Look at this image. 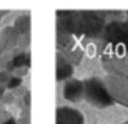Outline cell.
<instances>
[{
  "mask_svg": "<svg viewBox=\"0 0 128 124\" xmlns=\"http://www.w3.org/2000/svg\"><path fill=\"white\" fill-rule=\"evenodd\" d=\"M29 28H30V17L29 15H21L15 21V32H20L21 35H28Z\"/></svg>",
  "mask_w": 128,
  "mask_h": 124,
  "instance_id": "8992f818",
  "label": "cell"
},
{
  "mask_svg": "<svg viewBox=\"0 0 128 124\" xmlns=\"http://www.w3.org/2000/svg\"><path fill=\"white\" fill-rule=\"evenodd\" d=\"M83 96L88 103L96 107H108L114 103V99L109 94L106 85L96 77L83 81Z\"/></svg>",
  "mask_w": 128,
  "mask_h": 124,
  "instance_id": "6da1fadb",
  "label": "cell"
},
{
  "mask_svg": "<svg viewBox=\"0 0 128 124\" xmlns=\"http://www.w3.org/2000/svg\"><path fill=\"white\" fill-rule=\"evenodd\" d=\"M3 102L4 103H11L12 101H14V95L12 94H6V95H3Z\"/></svg>",
  "mask_w": 128,
  "mask_h": 124,
  "instance_id": "30bf717a",
  "label": "cell"
},
{
  "mask_svg": "<svg viewBox=\"0 0 128 124\" xmlns=\"http://www.w3.org/2000/svg\"><path fill=\"white\" fill-rule=\"evenodd\" d=\"M56 124H84V117L74 107L61 106L56 109Z\"/></svg>",
  "mask_w": 128,
  "mask_h": 124,
  "instance_id": "7a4b0ae2",
  "label": "cell"
},
{
  "mask_svg": "<svg viewBox=\"0 0 128 124\" xmlns=\"http://www.w3.org/2000/svg\"><path fill=\"white\" fill-rule=\"evenodd\" d=\"M17 41H18V36H17L15 29H12V28L3 29V32H2V41H0L3 48H12L17 44Z\"/></svg>",
  "mask_w": 128,
  "mask_h": 124,
  "instance_id": "5b68a950",
  "label": "cell"
},
{
  "mask_svg": "<svg viewBox=\"0 0 128 124\" xmlns=\"http://www.w3.org/2000/svg\"><path fill=\"white\" fill-rule=\"evenodd\" d=\"M29 63H30V58L28 52H21L11 59V65L14 68H28Z\"/></svg>",
  "mask_w": 128,
  "mask_h": 124,
  "instance_id": "52a82bcc",
  "label": "cell"
},
{
  "mask_svg": "<svg viewBox=\"0 0 128 124\" xmlns=\"http://www.w3.org/2000/svg\"><path fill=\"white\" fill-rule=\"evenodd\" d=\"M11 79V76H10V73L7 70H3L0 72V83H8V80Z\"/></svg>",
  "mask_w": 128,
  "mask_h": 124,
  "instance_id": "9c48e42d",
  "label": "cell"
},
{
  "mask_svg": "<svg viewBox=\"0 0 128 124\" xmlns=\"http://www.w3.org/2000/svg\"><path fill=\"white\" fill-rule=\"evenodd\" d=\"M3 50H4V48H3V46H2V44H0V55L3 54Z\"/></svg>",
  "mask_w": 128,
  "mask_h": 124,
  "instance_id": "4fadbf2b",
  "label": "cell"
},
{
  "mask_svg": "<svg viewBox=\"0 0 128 124\" xmlns=\"http://www.w3.org/2000/svg\"><path fill=\"white\" fill-rule=\"evenodd\" d=\"M22 84V80H21V77L18 76H11V79L8 80V83H7V88H17L20 87V85Z\"/></svg>",
  "mask_w": 128,
  "mask_h": 124,
  "instance_id": "ba28073f",
  "label": "cell"
},
{
  "mask_svg": "<svg viewBox=\"0 0 128 124\" xmlns=\"http://www.w3.org/2000/svg\"><path fill=\"white\" fill-rule=\"evenodd\" d=\"M73 73L72 65H70L68 61L64 59V57L58 55V63H56V80L61 81V80H65L68 77H70Z\"/></svg>",
  "mask_w": 128,
  "mask_h": 124,
  "instance_id": "277c9868",
  "label": "cell"
},
{
  "mask_svg": "<svg viewBox=\"0 0 128 124\" xmlns=\"http://www.w3.org/2000/svg\"><path fill=\"white\" fill-rule=\"evenodd\" d=\"M125 124H128V121H127V123H125Z\"/></svg>",
  "mask_w": 128,
  "mask_h": 124,
  "instance_id": "5bb4252c",
  "label": "cell"
},
{
  "mask_svg": "<svg viewBox=\"0 0 128 124\" xmlns=\"http://www.w3.org/2000/svg\"><path fill=\"white\" fill-rule=\"evenodd\" d=\"M2 124H17V120H15L14 117H10V118H7L4 123H2Z\"/></svg>",
  "mask_w": 128,
  "mask_h": 124,
  "instance_id": "8fae6325",
  "label": "cell"
},
{
  "mask_svg": "<svg viewBox=\"0 0 128 124\" xmlns=\"http://www.w3.org/2000/svg\"><path fill=\"white\" fill-rule=\"evenodd\" d=\"M64 96L68 101L76 102L83 98V83L76 79L68 80L64 85Z\"/></svg>",
  "mask_w": 128,
  "mask_h": 124,
  "instance_id": "3957f363",
  "label": "cell"
},
{
  "mask_svg": "<svg viewBox=\"0 0 128 124\" xmlns=\"http://www.w3.org/2000/svg\"><path fill=\"white\" fill-rule=\"evenodd\" d=\"M4 91H6V87H4V85H0V99L3 98V95H4Z\"/></svg>",
  "mask_w": 128,
  "mask_h": 124,
  "instance_id": "7c38bea8",
  "label": "cell"
}]
</instances>
